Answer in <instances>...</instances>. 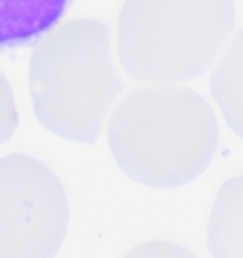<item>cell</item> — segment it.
<instances>
[{"label": "cell", "mask_w": 243, "mask_h": 258, "mask_svg": "<svg viewBox=\"0 0 243 258\" xmlns=\"http://www.w3.org/2000/svg\"><path fill=\"white\" fill-rule=\"evenodd\" d=\"M219 123L198 91L178 84L133 89L114 105L106 125L112 158L148 188H178L198 178L219 148Z\"/></svg>", "instance_id": "1"}, {"label": "cell", "mask_w": 243, "mask_h": 258, "mask_svg": "<svg viewBox=\"0 0 243 258\" xmlns=\"http://www.w3.org/2000/svg\"><path fill=\"white\" fill-rule=\"evenodd\" d=\"M36 118L53 135L93 143L122 93L112 32L99 19H73L38 44L29 69Z\"/></svg>", "instance_id": "2"}, {"label": "cell", "mask_w": 243, "mask_h": 258, "mask_svg": "<svg viewBox=\"0 0 243 258\" xmlns=\"http://www.w3.org/2000/svg\"><path fill=\"white\" fill-rule=\"evenodd\" d=\"M234 27V0H126L116 51L133 82L183 84L215 64Z\"/></svg>", "instance_id": "3"}, {"label": "cell", "mask_w": 243, "mask_h": 258, "mask_svg": "<svg viewBox=\"0 0 243 258\" xmlns=\"http://www.w3.org/2000/svg\"><path fill=\"white\" fill-rule=\"evenodd\" d=\"M65 186L25 154L0 158V258H55L69 232Z\"/></svg>", "instance_id": "4"}, {"label": "cell", "mask_w": 243, "mask_h": 258, "mask_svg": "<svg viewBox=\"0 0 243 258\" xmlns=\"http://www.w3.org/2000/svg\"><path fill=\"white\" fill-rule=\"evenodd\" d=\"M207 250L211 258H243V173L228 178L213 200Z\"/></svg>", "instance_id": "5"}, {"label": "cell", "mask_w": 243, "mask_h": 258, "mask_svg": "<svg viewBox=\"0 0 243 258\" xmlns=\"http://www.w3.org/2000/svg\"><path fill=\"white\" fill-rule=\"evenodd\" d=\"M69 0H0V48L29 44L61 19Z\"/></svg>", "instance_id": "6"}, {"label": "cell", "mask_w": 243, "mask_h": 258, "mask_svg": "<svg viewBox=\"0 0 243 258\" xmlns=\"http://www.w3.org/2000/svg\"><path fill=\"white\" fill-rule=\"evenodd\" d=\"M211 95L228 127L243 139V29L228 40L215 61Z\"/></svg>", "instance_id": "7"}, {"label": "cell", "mask_w": 243, "mask_h": 258, "mask_svg": "<svg viewBox=\"0 0 243 258\" xmlns=\"http://www.w3.org/2000/svg\"><path fill=\"white\" fill-rule=\"evenodd\" d=\"M124 258H198L187 247L169 239H150L135 245Z\"/></svg>", "instance_id": "8"}, {"label": "cell", "mask_w": 243, "mask_h": 258, "mask_svg": "<svg viewBox=\"0 0 243 258\" xmlns=\"http://www.w3.org/2000/svg\"><path fill=\"white\" fill-rule=\"evenodd\" d=\"M17 127V108L10 84L0 74V145L12 137Z\"/></svg>", "instance_id": "9"}]
</instances>
